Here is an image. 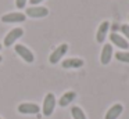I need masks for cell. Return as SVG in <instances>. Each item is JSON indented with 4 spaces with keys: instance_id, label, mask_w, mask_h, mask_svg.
<instances>
[{
    "instance_id": "cell-1",
    "label": "cell",
    "mask_w": 129,
    "mask_h": 119,
    "mask_svg": "<svg viewBox=\"0 0 129 119\" xmlns=\"http://www.w3.org/2000/svg\"><path fill=\"white\" fill-rule=\"evenodd\" d=\"M54 107H56V97H54V94L49 93L47 96L45 97V101H43V107H42L43 115L50 116L54 111Z\"/></svg>"
},
{
    "instance_id": "cell-2",
    "label": "cell",
    "mask_w": 129,
    "mask_h": 119,
    "mask_svg": "<svg viewBox=\"0 0 129 119\" xmlns=\"http://www.w3.org/2000/svg\"><path fill=\"white\" fill-rule=\"evenodd\" d=\"M15 53H17L18 55H20L21 58H22L24 61H26V62H34V60H35V55H34V53L31 51V50L28 49V47H25V46H22V44H15Z\"/></svg>"
},
{
    "instance_id": "cell-3",
    "label": "cell",
    "mask_w": 129,
    "mask_h": 119,
    "mask_svg": "<svg viewBox=\"0 0 129 119\" xmlns=\"http://www.w3.org/2000/svg\"><path fill=\"white\" fill-rule=\"evenodd\" d=\"M22 35H24L22 28H15V29L10 30V32L7 33V36L4 37V46H6V47H10L11 44H14Z\"/></svg>"
},
{
    "instance_id": "cell-4",
    "label": "cell",
    "mask_w": 129,
    "mask_h": 119,
    "mask_svg": "<svg viewBox=\"0 0 129 119\" xmlns=\"http://www.w3.org/2000/svg\"><path fill=\"white\" fill-rule=\"evenodd\" d=\"M67 51H68V44H65V43L64 44H60V46L50 54V58H49L50 64H57L65 54H67Z\"/></svg>"
},
{
    "instance_id": "cell-5",
    "label": "cell",
    "mask_w": 129,
    "mask_h": 119,
    "mask_svg": "<svg viewBox=\"0 0 129 119\" xmlns=\"http://www.w3.org/2000/svg\"><path fill=\"white\" fill-rule=\"evenodd\" d=\"M25 18H26V15L22 13H9L2 17V21L4 24H15V22H24Z\"/></svg>"
},
{
    "instance_id": "cell-6",
    "label": "cell",
    "mask_w": 129,
    "mask_h": 119,
    "mask_svg": "<svg viewBox=\"0 0 129 119\" xmlns=\"http://www.w3.org/2000/svg\"><path fill=\"white\" fill-rule=\"evenodd\" d=\"M49 14V10L46 7H36V6H32V7L26 8V15L32 17V18H43Z\"/></svg>"
},
{
    "instance_id": "cell-7",
    "label": "cell",
    "mask_w": 129,
    "mask_h": 119,
    "mask_svg": "<svg viewBox=\"0 0 129 119\" xmlns=\"http://www.w3.org/2000/svg\"><path fill=\"white\" fill-rule=\"evenodd\" d=\"M39 111H40V108H39V105H36V104H29V102H26V104L18 105V112L25 113V115H35V113H38Z\"/></svg>"
},
{
    "instance_id": "cell-8",
    "label": "cell",
    "mask_w": 129,
    "mask_h": 119,
    "mask_svg": "<svg viewBox=\"0 0 129 119\" xmlns=\"http://www.w3.org/2000/svg\"><path fill=\"white\" fill-rule=\"evenodd\" d=\"M108 28H110L108 21H104L100 24V26L97 29V33H96V40H97V43H103L104 42V39L107 36V32H108Z\"/></svg>"
},
{
    "instance_id": "cell-9",
    "label": "cell",
    "mask_w": 129,
    "mask_h": 119,
    "mask_svg": "<svg viewBox=\"0 0 129 119\" xmlns=\"http://www.w3.org/2000/svg\"><path fill=\"white\" fill-rule=\"evenodd\" d=\"M111 57H112V47H111V44H104L103 50H101V54H100V61H101V64H103V65L110 64Z\"/></svg>"
},
{
    "instance_id": "cell-10",
    "label": "cell",
    "mask_w": 129,
    "mask_h": 119,
    "mask_svg": "<svg viewBox=\"0 0 129 119\" xmlns=\"http://www.w3.org/2000/svg\"><path fill=\"white\" fill-rule=\"evenodd\" d=\"M62 68L70 69V68H81L83 66V60L81 58H67V60L62 61Z\"/></svg>"
},
{
    "instance_id": "cell-11",
    "label": "cell",
    "mask_w": 129,
    "mask_h": 119,
    "mask_svg": "<svg viewBox=\"0 0 129 119\" xmlns=\"http://www.w3.org/2000/svg\"><path fill=\"white\" fill-rule=\"evenodd\" d=\"M122 111H123V107L121 104H115V105H112L111 108H110L108 111H107V113H106V118L104 119H117L118 116L122 113Z\"/></svg>"
},
{
    "instance_id": "cell-12",
    "label": "cell",
    "mask_w": 129,
    "mask_h": 119,
    "mask_svg": "<svg viewBox=\"0 0 129 119\" xmlns=\"http://www.w3.org/2000/svg\"><path fill=\"white\" fill-rule=\"evenodd\" d=\"M110 39H111L112 43H114L117 47H119V49H128L129 47V43L126 42V39L122 37L121 35H118V33H111Z\"/></svg>"
},
{
    "instance_id": "cell-13",
    "label": "cell",
    "mask_w": 129,
    "mask_h": 119,
    "mask_svg": "<svg viewBox=\"0 0 129 119\" xmlns=\"http://www.w3.org/2000/svg\"><path fill=\"white\" fill-rule=\"evenodd\" d=\"M75 97H76V93H75V91H68V93H65L64 96L61 97V100H60L58 104L61 105V107H65V105L71 104V102L75 100Z\"/></svg>"
},
{
    "instance_id": "cell-14",
    "label": "cell",
    "mask_w": 129,
    "mask_h": 119,
    "mask_svg": "<svg viewBox=\"0 0 129 119\" xmlns=\"http://www.w3.org/2000/svg\"><path fill=\"white\" fill-rule=\"evenodd\" d=\"M71 112H72V118H74V119H86L85 112H83V111H82L79 107H72Z\"/></svg>"
},
{
    "instance_id": "cell-15",
    "label": "cell",
    "mask_w": 129,
    "mask_h": 119,
    "mask_svg": "<svg viewBox=\"0 0 129 119\" xmlns=\"http://www.w3.org/2000/svg\"><path fill=\"white\" fill-rule=\"evenodd\" d=\"M115 58L118 61H122V62H128L129 64V53H123V51H118L115 54Z\"/></svg>"
},
{
    "instance_id": "cell-16",
    "label": "cell",
    "mask_w": 129,
    "mask_h": 119,
    "mask_svg": "<svg viewBox=\"0 0 129 119\" xmlns=\"http://www.w3.org/2000/svg\"><path fill=\"white\" fill-rule=\"evenodd\" d=\"M121 32L129 39V25H122V26H121Z\"/></svg>"
},
{
    "instance_id": "cell-17",
    "label": "cell",
    "mask_w": 129,
    "mask_h": 119,
    "mask_svg": "<svg viewBox=\"0 0 129 119\" xmlns=\"http://www.w3.org/2000/svg\"><path fill=\"white\" fill-rule=\"evenodd\" d=\"M25 3H26V0H15V6H17V8H20V10H22V8L25 7Z\"/></svg>"
},
{
    "instance_id": "cell-18",
    "label": "cell",
    "mask_w": 129,
    "mask_h": 119,
    "mask_svg": "<svg viewBox=\"0 0 129 119\" xmlns=\"http://www.w3.org/2000/svg\"><path fill=\"white\" fill-rule=\"evenodd\" d=\"M29 2H31L32 6H34V4H39V3H42L43 0H29Z\"/></svg>"
},
{
    "instance_id": "cell-19",
    "label": "cell",
    "mask_w": 129,
    "mask_h": 119,
    "mask_svg": "<svg viewBox=\"0 0 129 119\" xmlns=\"http://www.w3.org/2000/svg\"><path fill=\"white\" fill-rule=\"evenodd\" d=\"M2 61H3V57H2V55H0V62H2Z\"/></svg>"
},
{
    "instance_id": "cell-20",
    "label": "cell",
    "mask_w": 129,
    "mask_h": 119,
    "mask_svg": "<svg viewBox=\"0 0 129 119\" xmlns=\"http://www.w3.org/2000/svg\"><path fill=\"white\" fill-rule=\"evenodd\" d=\"M0 49H2V44H0Z\"/></svg>"
},
{
    "instance_id": "cell-21",
    "label": "cell",
    "mask_w": 129,
    "mask_h": 119,
    "mask_svg": "<svg viewBox=\"0 0 129 119\" xmlns=\"http://www.w3.org/2000/svg\"><path fill=\"white\" fill-rule=\"evenodd\" d=\"M0 119H2V118H0Z\"/></svg>"
}]
</instances>
